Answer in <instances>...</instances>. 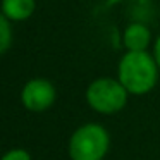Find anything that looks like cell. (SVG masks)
Here are the masks:
<instances>
[{"mask_svg": "<svg viewBox=\"0 0 160 160\" xmlns=\"http://www.w3.org/2000/svg\"><path fill=\"white\" fill-rule=\"evenodd\" d=\"M158 66L148 52H126L119 60L117 79L129 95H145L158 81Z\"/></svg>", "mask_w": 160, "mask_h": 160, "instance_id": "6da1fadb", "label": "cell"}, {"mask_svg": "<svg viewBox=\"0 0 160 160\" xmlns=\"http://www.w3.org/2000/svg\"><path fill=\"white\" fill-rule=\"evenodd\" d=\"M110 136L100 124H84L72 132L69 139L71 160H103L108 152Z\"/></svg>", "mask_w": 160, "mask_h": 160, "instance_id": "7a4b0ae2", "label": "cell"}, {"mask_svg": "<svg viewBox=\"0 0 160 160\" xmlns=\"http://www.w3.org/2000/svg\"><path fill=\"white\" fill-rule=\"evenodd\" d=\"M128 90L114 78H98L88 86L86 102L95 112L110 115L122 110L128 103Z\"/></svg>", "mask_w": 160, "mask_h": 160, "instance_id": "3957f363", "label": "cell"}, {"mask_svg": "<svg viewBox=\"0 0 160 160\" xmlns=\"http://www.w3.org/2000/svg\"><path fill=\"white\" fill-rule=\"evenodd\" d=\"M55 86L45 78H35L24 84L21 91V102L28 110L43 112L50 108L55 102Z\"/></svg>", "mask_w": 160, "mask_h": 160, "instance_id": "277c9868", "label": "cell"}, {"mask_svg": "<svg viewBox=\"0 0 160 160\" xmlns=\"http://www.w3.org/2000/svg\"><path fill=\"white\" fill-rule=\"evenodd\" d=\"M150 42L152 33L143 22H129L122 33V43L128 52H146Z\"/></svg>", "mask_w": 160, "mask_h": 160, "instance_id": "5b68a950", "label": "cell"}, {"mask_svg": "<svg viewBox=\"0 0 160 160\" xmlns=\"http://www.w3.org/2000/svg\"><path fill=\"white\" fill-rule=\"evenodd\" d=\"M36 0H0V11L9 21H26L35 14Z\"/></svg>", "mask_w": 160, "mask_h": 160, "instance_id": "8992f818", "label": "cell"}, {"mask_svg": "<svg viewBox=\"0 0 160 160\" xmlns=\"http://www.w3.org/2000/svg\"><path fill=\"white\" fill-rule=\"evenodd\" d=\"M12 45V26L11 21L0 11V55H4Z\"/></svg>", "mask_w": 160, "mask_h": 160, "instance_id": "52a82bcc", "label": "cell"}, {"mask_svg": "<svg viewBox=\"0 0 160 160\" xmlns=\"http://www.w3.org/2000/svg\"><path fill=\"white\" fill-rule=\"evenodd\" d=\"M0 160H33L31 155H29L26 150L22 148H14V150H9L4 157Z\"/></svg>", "mask_w": 160, "mask_h": 160, "instance_id": "ba28073f", "label": "cell"}, {"mask_svg": "<svg viewBox=\"0 0 160 160\" xmlns=\"http://www.w3.org/2000/svg\"><path fill=\"white\" fill-rule=\"evenodd\" d=\"M153 57H155L157 66H158V69H160V35L157 36V42H155V45H153Z\"/></svg>", "mask_w": 160, "mask_h": 160, "instance_id": "9c48e42d", "label": "cell"}]
</instances>
